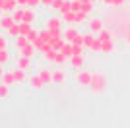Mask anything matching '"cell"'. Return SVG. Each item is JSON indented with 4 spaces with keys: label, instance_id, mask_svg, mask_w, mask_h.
<instances>
[{
    "label": "cell",
    "instance_id": "cell-1",
    "mask_svg": "<svg viewBox=\"0 0 130 128\" xmlns=\"http://www.w3.org/2000/svg\"><path fill=\"white\" fill-rule=\"evenodd\" d=\"M105 23H109V27L115 31L117 39H124L126 31L130 29V12L126 10L124 6H120V8H111V10H107Z\"/></svg>",
    "mask_w": 130,
    "mask_h": 128
},
{
    "label": "cell",
    "instance_id": "cell-2",
    "mask_svg": "<svg viewBox=\"0 0 130 128\" xmlns=\"http://www.w3.org/2000/svg\"><path fill=\"white\" fill-rule=\"evenodd\" d=\"M99 41H101V54H113L117 51V35L111 27H105L103 31L97 35Z\"/></svg>",
    "mask_w": 130,
    "mask_h": 128
},
{
    "label": "cell",
    "instance_id": "cell-3",
    "mask_svg": "<svg viewBox=\"0 0 130 128\" xmlns=\"http://www.w3.org/2000/svg\"><path fill=\"white\" fill-rule=\"evenodd\" d=\"M109 87V80L107 76L101 72V70H93L91 74V84H89V91L93 95H99V93H105Z\"/></svg>",
    "mask_w": 130,
    "mask_h": 128
},
{
    "label": "cell",
    "instance_id": "cell-4",
    "mask_svg": "<svg viewBox=\"0 0 130 128\" xmlns=\"http://www.w3.org/2000/svg\"><path fill=\"white\" fill-rule=\"evenodd\" d=\"M84 47H86L87 51H91V53L101 54V41H99V37L95 33H91V31L84 33Z\"/></svg>",
    "mask_w": 130,
    "mask_h": 128
},
{
    "label": "cell",
    "instance_id": "cell-5",
    "mask_svg": "<svg viewBox=\"0 0 130 128\" xmlns=\"http://www.w3.org/2000/svg\"><path fill=\"white\" fill-rule=\"evenodd\" d=\"M91 74H93V70H87V68L76 70V74H74V84L80 85V87H89V84H91Z\"/></svg>",
    "mask_w": 130,
    "mask_h": 128
},
{
    "label": "cell",
    "instance_id": "cell-6",
    "mask_svg": "<svg viewBox=\"0 0 130 128\" xmlns=\"http://www.w3.org/2000/svg\"><path fill=\"white\" fill-rule=\"evenodd\" d=\"M87 31L95 33V35H99V33L105 29V18H99V16H89V20H87Z\"/></svg>",
    "mask_w": 130,
    "mask_h": 128
},
{
    "label": "cell",
    "instance_id": "cell-7",
    "mask_svg": "<svg viewBox=\"0 0 130 128\" xmlns=\"http://www.w3.org/2000/svg\"><path fill=\"white\" fill-rule=\"evenodd\" d=\"M45 27L47 29H51V31H62L64 29V20H62V16H51L45 20Z\"/></svg>",
    "mask_w": 130,
    "mask_h": 128
},
{
    "label": "cell",
    "instance_id": "cell-8",
    "mask_svg": "<svg viewBox=\"0 0 130 128\" xmlns=\"http://www.w3.org/2000/svg\"><path fill=\"white\" fill-rule=\"evenodd\" d=\"M80 29H78V25H66L64 29H62V37H64V41H74V39L80 35Z\"/></svg>",
    "mask_w": 130,
    "mask_h": 128
},
{
    "label": "cell",
    "instance_id": "cell-9",
    "mask_svg": "<svg viewBox=\"0 0 130 128\" xmlns=\"http://www.w3.org/2000/svg\"><path fill=\"white\" fill-rule=\"evenodd\" d=\"M27 84L31 85V89H37V91H39V89H43L45 85H47V84H45V80L39 76V72H37V74H31V76H29Z\"/></svg>",
    "mask_w": 130,
    "mask_h": 128
},
{
    "label": "cell",
    "instance_id": "cell-10",
    "mask_svg": "<svg viewBox=\"0 0 130 128\" xmlns=\"http://www.w3.org/2000/svg\"><path fill=\"white\" fill-rule=\"evenodd\" d=\"M37 53H39V51L35 49L33 43H27L25 47L18 49V54H20V56H31V58H35V54H37Z\"/></svg>",
    "mask_w": 130,
    "mask_h": 128
},
{
    "label": "cell",
    "instance_id": "cell-11",
    "mask_svg": "<svg viewBox=\"0 0 130 128\" xmlns=\"http://www.w3.org/2000/svg\"><path fill=\"white\" fill-rule=\"evenodd\" d=\"M14 23H18V21L14 20V16H12V14H8V12H4V14H2V18H0V25H2V29H4V31H8Z\"/></svg>",
    "mask_w": 130,
    "mask_h": 128
},
{
    "label": "cell",
    "instance_id": "cell-12",
    "mask_svg": "<svg viewBox=\"0 0 130 128\" xmlns=\"http://www.w3.org/2000/svg\"><path fill=\"white\" fill-rule=\"evenodd\" d=\"M66 82V72L62 68H54L53 70V84L54 85H62Z\"/></svg>",
    "mask_w": 130,
    "mask_h": 128
},
{
    "label": "cell",
    "instance_id": "cell-13",
    "mask_svg": "<svg viewBox=\"0 0 130 128\" xmlns=\"http://www.w3.org/2000/svg\"><path fill=\"white\" fill-rule=\"evenodd\" d=\"M16 66H18V68H25V70H29V68L33 66V58H31V56H20V54H18Z\"/></svg>",
    "mask_w": 130,
    "mask_h": 128
},
{
    "label": "cell",
    "instance_id": "cell-14",
    "mask_svg": "<svg viewBox=\"0 0 130 128\" xmlns=\"http://www.w3.org/2000/svg\"><path fill=\"white\" fill-rule=\"evenodd\" d=\"M14 76H16V84H25L29 80V76H27V70L25 68H14Z\"/></svg>",
    "mask_w": 130,
    "mask_h": 128
},
{
    "label": "cell",
    "instance_id": "cell-15",
    "mask_svg": "<svg viewBox=\"0 0 130 128\" xmlns=\"http://www.w3.org/2000/svg\"><path fill=\"white\" fill-rule=\"evenodd\" d=\"M22 21H27V23H33V25H35V21H37V12H35V8H25Z\"/></svg>",
    "mask_w": 130,
    "mask_h": 128
},
{
    "label": "cell",
    "instance_id": "cell-16",
    "mask_svg": "<svg viewBox=\"0 0 130 128\" xmlns=\"http://www.w3.org/2000/svg\"><path fill=\"white\" fill-rule=\"evenodd\" d=\"M68 62L72 64V68L80 70V68H84V64H86V58H84V54H74V56H70V60H68Z\"/></svg>",
    "mask_w": 130,
    "mask_h": 128
},
{
    "label": "cell",
    "instance_id": "cell-17",
    "mask_svg": "<svg viewBox=\"0 0 130 128\" xmlns=\"http://www.w3.org/2000/svg\"><path fill=\"white\" fill-rule=\"evenodd\" d=\"M0 82H2V84H6V85H14L16 84V76H14V68L12 70H6L4 72V76H2V78H0Z\"/></svg>",
    "mask_w": 130,
    "mask_h": 128
},
{
    "label": "cell",
    "instance_id": "cell-18",
    "mask_svg": "<svg viewBox=\"0 0 130 128\" xmlns=\"http://www.w3.org/2000/svg\"><path fill=\"white\" fill-rule=\"evenodd\" d=\"M60 16H62L66 25H76V10H68L64 14H60Z\"/></svg>",
    "mask_w": 130,
    "mask_h": 128
},
{
    "label": "cell",
    "instance_id": "cell-19",
    "mask_svg": "<svg viewBox=\"0 0 130 128\" xmlns=\"http://www.w3.org/2000/svg\"><path fill=\"white\" fill-rule=\"evenodd\" d=\"M39 76L45 80V84H47V85L53 84V70H51V68H39Z\"/></svg>",
    "mask_w": 130,
    "mask_h": 128
},
{
    "label": "cell",
    "instance_id": "cell-20",
    "mask_svg": "<svg viewBox=\"0 0 130 128\" xmlns=\"http://www.w3.org/2000/svg\"><path fill=\"white\" fill-rule=\"evenodd\" d=\"M27 43H29V39H27V35H18V37H14V49H22L25 47Z\"/></svg>",
    "mask_w": 130,
    "mask_h": 128
},
{
    "label": "cell",
    "instance_id": "cell-21",
    "mask_svg": "<svg viewBox=\"0 0 130 128\" xmlns=\"http://www.w3.org/2000/svg\"><path fill=\"white\" fill-rule=\"evenodd\" d=\"M87 20H89V14H86V12H76V25H84V23H87Z\"/></svg>",
    "mask_w": 130,
    "mask_h": 128
},
{
    "label": "cell",
    "instance_id": "cell-22",
    "mask_svg": "<svg viewBox=\"0 0 130 128\" xmlns=\"http://www.w3.org/2000/svg\"><path fill=\"white\" fill-rule=\"evenodd\" d=\"M68 60H70V58H68L62 51H56V58H54V64H56V66H64Z\"/></svg>",
    "mask_w": 130,
    "mask_h": 128
},
{
    "label": "cell",
    "instance_id": "cell-23",
    "mask_svg": "<svg viewBox=\"0 0 130 128\" xmlns=\"http://www.w3.org/2000/svg\"><path fill=\"white\" fill-rule=\"evenodd\" d=\"M8 97H10V85L0 82V101H6Z\"/></svg>",
    "mask_w": 130,
    "mask_h": 128
},
{
    "label": "cell",
    "instance_id": "cell-24",
    "mask_svg": "<svg viewBox=\"0 0 130 128\" xmlns=\"http://www.w3.org/2000/svg\"><path fill=\"white\" fill-rule=\"evenodd\" d=\"M12 60V54H10V51H8V49H2V51H0V64H8Z\"/></svg>",
    "mask_w": 130,
    "mask_h": 128
},
{
    "label": "cell",
    "instance_id": "cell-25",
    "mask_svg": "<svg viewBox=\"0 0 130 128\" xmlns=\"http://www.w3.org/2000/svg\"><path fill=\"white\" fill-rule=\"evenodd\" d=\"M18 0H6V4H4V12H8V14H12V12L18 8Z\"/></svg>",
    "mask_w": 130,
    "mask_h": 128
},
{
    "label": "cell",
    "instance_id": "cell-26",
    "mask_svg": "<svg viewBox=\"0 0 130 128\" xmlns=\"http://www.w3.org/2000/svg\"><path fill=\"white\" fill-rule=\"evenodd\" d=\"M33 29V23H27V21H20V35H27V33Z\"/></svg>",
    "mask_w": 130,
    "mask_h": 128
},
{
    "label": "cell",
    "instance_id": "cell-27",
    "mask_svg": "<svg viewBox=\"0 0 130 128\" xmlns=\"http://www.w3.org/2000/svg\"><path fill=\"white\" fill-rule=\"evenodd\" d=\"M93 8H95V2H91V0L89 2H82V12H86L89 16L93 14Z\"/></svg>",
    "mask_w": 130,
    "mask_h": 128
},
{
    "label": "cell",
    "instance_id": "cell-28",
    "mask_svg": "<svg viewBox=\"0 0 130 128\" xmlns=\"http://www.w3.org/2000/svg\"><path fill=\"white\" fill-rule=\"evenodd\" d=\"M23 10H25V8H22V6H18L16 10L12 12V16H14V20H16L18 23H20V21L23 20Z\"/></svg>",
    "mask_w": 130,
    "mask_h": 128
},
{
    "label": "cell",
    "instance_id": "cell-29",
    "mask_svg": "<svg viewBox=\"0 0 130 128\" xmlns=\"http://www.w3.org/2000/svg\"><path fill=\"white\" fill-rule=\"evenodd\" d=\"M6 33H8V37H18V35H20V23H14Z\"/></svg>",
    "mask_w": 130,
    "mask_h": 128
},
{
    "label": "cell",
    "instance_id": "cell-30",
    "mask_svg": "<svg viewBox=\"0 0 130 128\" xmlns=\"http://www.w3.org/2000/svg\"><path fill=\"white\" fill-rule=\"evenodd\" d=\"M27 39H29V43H35V41H37V39H39V31H37V29H35V27H33L31 31L27 33Z\"/></svg>",
    "mask_w": 130,
    "mask_h": 128
},
{
    "label": "cell",
    "instance_id": "cell-31",
    "mask_svg": "<svg viewBox=\"0 0 130 128\" xmlns=\"http://www.w3.org/2000/svg\"><path fill=\"white\" fill-rule=\"evenodd\" d=\"M8 45H10L8 35H2V33H0V51H2V49H8Z\"/></svg>",
    "mask_w": 130,
    "mask_h": 128
},
{
    "label": "cell",
    "instance_id": "cell-32",
    "mask_svg": "<svg viewBox=\"0 0 130 128\" xmlns=\"http://www.w3.org/2000/svg\"><path fill=\"white\" fill-rule=\"evenodd\" d=\"M39 6H41V0H27V8H35L37 10Z\"/></svg>",
    "mask_w": 130,
    "mask_h": 128
},
{
    "label": "cell",
    "instance_id": "cell-33",
    "mask_svg": "<svg viewBox=\"0 0 130 128\" xmlns=\"http://www.w3.org/2000/svg\"><path fill=\"white\" fill-rule=\"evenodd\" d=\"M53 4H54V0H41V6H43V8L53 10Z\"/></svg>",
    "mask_w": 130,
    "mask_h": 128
},
{
    "label": "cell",
    "instance_id": "cell-34",
    "mask_svg": "<svg viewBox=\"0 0 130 128\" xmlns=\"http://www.w3.org/2000/svg\"><path fill=\"white\" fill-rule=\"evenodd\" d=\"M72 10H76V12L82 10V0H72Z\"/></svg>",
    "mask_w": 130,
    "mask_h": 128
},
{
    "label": "cell",
    "instance_id": "cell-35",
    "mask_svg": "<svg viewBox=\"0 0 130 128\" xmlns=\"http://www.w3.org/2000/svg\"><path fill=\"white\" fill-rule=\"evenodd\" d=\"M103 2V6H109V8H113V4H115V0H101Z\"/></svg>",
    "mask_w": 130,
    "mask_h": 128
},
{
    "label": "cell",
    "instance_id": "cell-36",
    "mask_svg": "<svg viewBox=\"0 0 130 128\" xmlns=\"http://www.w3.org/2000/svg\"><path fill=\"white\" fill-rule=\"evenodd\" d=\"M18 4L22 6V8H27V0H18Z\"/></svg>",
    "mask_w": 130,
    "mask_h": 128
},
{
    "label": "cell",
    "instance_id": "cell-37",
    "mask_svg": "<svg viewBox=\"0 0 130 128\" xmlns=\"http://www.w3.org/2000/svg\"><path fill=\"white\" fill-rule=\"evenodd\" d=\"M4 72H6V66H4V64H0V78L4 76Z\"/></svg>",
    "mask_w": 130,
    "mask_h": 128
},
{
    "label": "cell",
    "instance_id": "cell-38",
    "mask_svg": "<svg viewBox=\"0 0 130 128\" xmlns=\"http://www.w3.org/2000/svg\"><path fill=\"white\" fill-rule=\"evenodd\" d=\"M124 41H126V43H128V45H130V29H128V31H126V35H124Z\"/></svg>",
    "mask_w": 130,
    "mask_h": 128
},
{
    "label": "cell",
    "instance_id": "cell-39",
    "mask_svg": "<svg viewBox=\"0 0 130 128\" xmlns=\"http://www.w3.org/2000/svg\"><path fill=\"white\" fill-rule=\"evenodd\" d=\"M4 4H6V0H0V10L4 12Z\"/></svg>",
    "mask_w": 130,
    "mask_h": 128
}]
</instances>
